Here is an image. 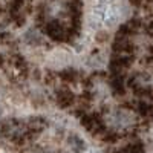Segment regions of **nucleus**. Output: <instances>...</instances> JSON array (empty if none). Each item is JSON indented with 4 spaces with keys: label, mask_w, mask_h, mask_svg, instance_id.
<instances>
[{
    "label": "nucleus",
    "mask_w": 153,
    "mask_h": 153,
    "mask_svg": "<svg viewBox=\"0 0 153 153\" xmlns=\"http://www.w3.org/2000/svg\"><path fill=\"white\" fill-rule=\"evenodd\" d=\"M0 117H2V107H0Z\"/></svg>",
    "instance_id": "7ed1b4c3"
},
{
    "label": "nucleus",
    "mask_w": 153,
    "mask_h": 153,
    "mask_svg": "<svg viewBox=\"0 0 153 153\" xmlns=\"http://www.w3.org/2000/svg\"><path fill=\"white\" fill-rule=\"evenodd\" d=\"M97 40L101 42V43L107 42V40H109V34H106V32H98V34H97Z\"/></svg>",
    "instance_id": "f03ea898"
},
{
    "label": "nucleus",
    "mask_w": 153,
    "mask_h": 153,
    "mask_svg": "<svg viewBox=\"0 0 153 153\" xmlns=\"http://www.w3.org/2000/svg\"><path fill=\"white\" fill-rule=\"evenodd\" d=\"M69 147L74 153H83L86 152L87 149V144L84 143V139H81L80 136H76V135H72L69 138Z\"/></svg>",
    "instance_id": "f257e3e1"
}]
</instances>
